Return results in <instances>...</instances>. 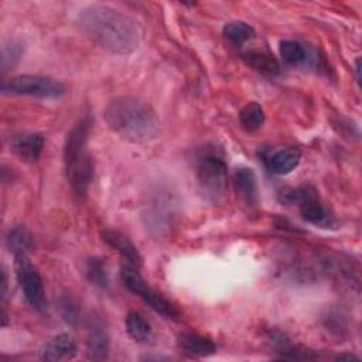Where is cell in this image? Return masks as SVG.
<instances>
[{"label":"cell","instance_id":"1","mask_svg":"<svg viewBox=\"0 0 362 362\" xmlns=\"http://www.w3.org/2000/svg\"><path fill=\"white\" fill-rule=\"evenodd\" d=\"M76 24L92 42L112 54L129 55L140 42V30L136 21L109 6L83 7L76 16Z\"/></svg>","mask_w":362,"mask_h":362},{"label":"cell","instance_id":"2","mask_svg":"<svg viewBox=\"0 0 362 362\" xmlns=\"http://www.w3.org/2000/svg\"><path fill=\"white\" fill-rule=\"evenodd\" d=\"M107 126L122 137L147 143L154 140L160 133V120L153 107L132 96H120L109 102L105 109Z\"/></svg>","mask_w":362,"mask_h":362},{"label":"cell","instance_id":"3","mask_svg":"<svg viewBox=\"0 0 362 362\" xmlns=\"http://www.w3.org/2000/svg\"><path fill=\"white\" fill-rule=\"evenodd\" d=\"M92 126L89 116L82 117L68 133L64 146V163L68 181L78 201H82L93 180V160L86 150V140Z\"/></svg>","mask_w":362,"mask_h":362},{"label":"cell","instance_id":"4","mask_svg":"<svg viewBox=\"0 0 362 362\" xmlns=\"http://www.w3.org/2000/svg\"><path fill=\"white\" fill-rule=\"evenodd\" d=\"M195 175L206 199L219 202L228 188V164L218 147H204L195 158Z\"/></svg>","mask_w":362,"mask_h":362},{"label":"cell","instance_id":"5","mask_svg":"<svg viewBox=\"0 0 362 362\" xmlns=\"http://www.w3.org/2000/svg\"><path fill=\"white\" fill-rule=\"evenodd\" d=\"M4 93L24 95L41 99H58L66 93V88L59 81L44 75H16L1 85Z\"/></svg>","mask_w":362,"mask_h":362},{"label":"cell","instance_id":"6","mask_svg":"<svg viewBox=\"0 0 362 362\" xmlns=\"http://www.w3.org/2000/svg\"><path fill=\"white\" fill-rule=\"evenodd\" d=\"M120 279L123 286L130 293L139 296L157 314L168 320H174V321L180 320L181 314L177 310V307L171 301H168L165 297L158 294L156 290H153L134 267L123 266L120 270Z\"/></svg>","mask_w":362,"mask_h":362},{"label":"cell","instance_id":"7","mask_svg":"<svg viewBox=\"0 0 362 362\" xmlns=\"http://www.w3.org/2000/svg\"><path fill=\"white\" fill-rule=\"evenodd\" d=\"M16 276L25 301L34 310L44 311L47 308L44 281L40 272L27 256L16 257Z\"/></svg>","mask_w":362,"mask_h":362},{"label":"cell","instance_id":"8","mask_svg":"<svg viewBox=\"0 0 362 362\" xmlns=\"http://www.w3.org/2000/svg\"><path fill=\"white\" fill-rule=\"evenodd\" d=\"M293 204H297L301 212V216L311 225L334 229L337 226V221L327 211V208L318 199L315 189L310 187H300L293 189Z\"/></svg>","mask_w":362,"mask_h":362},{"label":"cell","instance_id":"9","mask_svg":"<svg viewBox=\"0 0 362 362\" xmlns=\"http://www.w3.org/2000/svg\"><path fill=\"white\" fill-rule=\"evenodd\" d=\"M38 355L42 361L72 359L76 355V342L69 334H58L41 346Z\"/></svg>","mask_w":362,"mask_h":362},{"label":"cell","instance_id":"10","mask_svg":"<svg viewBox=\"0 0 362 362\" xmlns=\"http://www.w3.org/2000/svg\"><path fill=\"white\" fill-rule=\"evenodd\" d=\"M178 349L189 358H204L216 352V344L205 335L197 332H182L177 338Z\"/></svg>","mask_w":362,"mask_h":362},{"label":"cell","instance_id":"11","mask_svg":"<svg viewBox=\"0 0 362 362\" xmlns=\"http://www.w3.org/2000/svg\"><path fill=\"white\" fill-rule=\"evenodd\" d=\"M103 242L106 245H109L112 249H115L122 257H124L130 264L133 266H141L143 263V257L140 255V252L137 250V247L133 245V242L123 235L119 230H113V229H105L100 233Z\"/></svg>","mask_w":362,"mask_h":362},{"label":"cell","instance_id":"12","mask_svg":"<svg viewBox=\"0 0 362 362\" xmlns=\"http://www.w3.org/2000/svg\"><path fill=\"white\" fill-rule=\"evenodd\" d=\"M13 151L27 163H37L42 154L44 139L38 133H24L13 139Z\"/></svg>","mask_w":362,"mask_h":362},{"label":"cell","instance_id":"13","mask_svg":"<svg viewBox=\"0 0 362 362\" xmlns=\"http://www.w3.org/2000/svg\"><path fill=\"white\" fill-rule=\"evenodd\" d=\"M109 335L99 320L90 322L86 341V354L92 361H103L109 355Z\"/></svg>","mask_w":362,"mask_h":362},{"label":"cell","instance_id":"14","mask_svg":"<svg viewBox=\"0 0 362 362\" xmlns=\"http://www.w3.org/2000/svg\"><path fill=\"white\" fill-rule=\"evenodd\" d=\"M243 62L255 69L256 72L266 75V76H276L281 72V66L279 61L269 52L262 49H247L242 52Z\"/></svg>","mask_w":362,"mask_h":362},{"label":"cell","instance_id":"15","mask_svg":"<svg viewBox=\"0 0 362 362\" xmlns=\"http://www.w3.org/2000/svg\"><path fill=\"white\" fill-rule=\"evenodd\" d=\"M301 161V151L297 147H286L267 158V167L273 174L286 175L297 168Z\"/></svg>","mask_w":362,"mask_h":362},{"label":"cell","instance_id":"16","mask_svg":"<svg viewBox=\"0 0 362 362\" xmlns=\"http://www.w3.org/2000/svg\"><path fill=\"white\" fill-rule=\"evenodd\" d=\"M235 189L238 195L247 204L256 205L257 204V185L256 177L252 168L249 167H239L235 173Z\"/></svg>","mask_w":362,"mask_h":362},{"label":"cell","instance_id":"17","mask_svg":"<svg viewBox=\"0 0 362 362\" xmlns=\"http://www.w3.org/2000/svg\"><path fill=\"white\" fill-rule=\"evenodd\" d=\"M126 331L137 344H151L154 339L150 322L137 311H130L126 315Z\"/></svg>","mask_w":362,"mask_h":362},{"label":"cell","instance_id":"18","mask_svg":"<svg viewBox=\"0 0 362 362\" xmlns=\"http://www.w3.org/2000/svg\"><path fill=\"white\" fill-rule=\"evenodd\" d=\"M6 246L7 249L17 257V256H27V253L33 249L34 240L30 230L23 226L11 228L6 235Z\"/></svg>","mask_w":362,"mask_h":362},{"label":"cell","instance_id":"19","mask_svg":"<svg viewBox=\"0 0 362 362\" xmlns=\"http://www.w3.org/2000/svg\"><path fill=\"white\" fill-rule=\"evenodd\" d=\"M280 57L284 64L290 66H298L305 64L311 57L308 49L298 41L284 40L280 42Z\"/></svg>","mask_w":362,"mask_h":362},{"label":"cell","instance_id":"20","mask_svg":"<svg viewBox=\"0 0 362 362\" xmlns=\"http://www.w3.org/2000/svg\"><path fill=\"white\" fill-rule=\"evenodd\" d=\"M266 120V115L263 107L256 103V102H250L246 106L242 107L240 113H239V122L240 126L243 127V130H246L247 133H255L257 132L263 123Z\"/></svg>","mask_w":362,"mask_h":362},{"label":"cell","instance_id":"21","mask_svg":"<svg viewBox=\"0 0 362 362\" xmlns=\"http://www.w3.org/2000/svg\"><path fill=\"white\" fill-rule=\"evenodd\" d=\"M223 35L235 45H242L255 37V30L245 21H230L223 27Z\"/></svg>","mask_w":362,"mask_h":362},{"label":"cell","instance_id":"22","mask_svg":"<svg viewBox=\"0 0 362 362\" xmlns=\"http://www.w3.org/2000/svg\"><path fill=\"white\" fill-rule=\"evenodd\" d=\"M24 52L23 42L17 38H10L3 44L1 48V72L6 74L8 69H11L21 58Z\"/></svg>","mask_w":362,"mask_h":362},{"label":"cell","instance_id":"23","mask_svg":"<svg viewBox=\"0 0 362 362\" xmlns=\"http://www.w3.org/2000/svg\"><path fill=\"white\" fill-rule=\"evenodd\" d=\"M86 276L92 284L100 288H106L109 286V274H107L106 263L102 257H90L88 260Z\"/></svg>","mask_w":362,"mask_h":362},{"label":"cell","instance_id":"24","mask_svg":"<svg viewBox=\"0 0 362 362\" xmlns=\"http://www.w3.org/2000/svg\"><path fill=\"white\" fill-rule=\"evenodd\" d=\"M59 310H61V315L69 322V324H75L78 320V308L76 305L69 300V298H64L59 303Z\"/></svg>","mask_w":362,"mask_h":362},{"label":"cell","instance_id":"25","mask_svg":"<svg viewBox=\"0 0 362 362\" xmlns=\"http://www.w3.org/2000/svg\"><path fill=\"white\" fill-rule=\"evenodd\" d=\"M354 69H355V79H356V82L359 83V81H361V75H359V69H361V58H356V59H355Z\"/></svg>","mask_w":362,"mask_h":362},{"label":"cell","instance_id":"26","mask_svg":"<svg viewBox=\"0 0 362 362\" xmlns=\"http://www.w3.org/2000/svg\"><path fill=\"white\" fill-rule=\"evenodd\" d=\"M335 359H348V361H359L358 356L352 355V354H339L335 356Z\"/></svg>","mask_w":362,"mask_h":362},{"label":"cell","instance_id":"27","mask_svg":"<svg viewBox=\"0 0 362 362\" xmlns=\"http://www.w3.org/2000/svg\"><path fill=\"white\" fill-rule=\"evenodd\" d=\"M1 286H3V290H1V297L4 300L6 297V293H7V276H6V272L3 270V280H1Z\"/></svg>","mask_w":362,"mask_h":362}]
</instances>
